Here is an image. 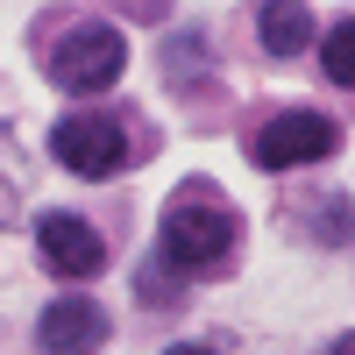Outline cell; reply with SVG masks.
<instances>
[{
    "instance_id": "obj_1",
    "label": "cell",
    "mask_w": 355,
    "mask_h": 355,
    "mask_svg": "<svg viewBox=\"0 0 355 355\" xmlns=\"http://www.w3.org/2000/svg\"><path fill=\"white\" fill-rule=\"evenodd\" d=\"M227 249H234L227 199L214 185H178L171 206H164V227H157V263L171 277H199L214 263H227Z\"/></svg>"
},
{
    "instance_id": "obj_2",
    "label": "cell",
    "mask_w": 355,
    "mask_h": 355,
    "mask_svg": "<svg viewBox=\"0 0 355 355\" xmlns=\"http://www.w3.org/2000/svg\"><path fill=\"white\" fill-rule=\"evenodd\" d=\"M43 71H50V85H64V93H107V85L128 71V43H121V28L85 21V28H64V36L50 43Z\"/></svg>"
},
{
    "instance_id": "obj_3",
    "label": "cell",
    "mask_w": 355,
    "mask_h": 355,
    "mask_svg": "<svg viewBox=\"0 0 355 355\" xmlns=\"http://www.w3.org/2000/svg\"><path fill=\"white\" fill-rule=\"evenodd\" d=\"M50 157L64 171H78V178H114L135 157V142H128V128L114 114H64L50 128Z\"/></svg>"
},
{
    "instance_id": "obj_4",
    "label": "cell",
    "mask_w": 355,
    "mask_h": 355,
    "mask_svg": "<svg viewBox=\"0 0 355 355\" xmlns=\"http://www.w3.org/2000/svg\"><path fill=\"white\" fill-rule=\"evenodd\" d=\"M341 150V128L327 121V114H306V107H291L277 114V121H263L249 135V157L263 171H291V164H320V157H334Z\"/></svg>"
},
{
    "instance_id": "obj_5",
    "label": "cell",
    "mask_w": 355,
    "mask_h": 355,
    "mask_svg": "<svg viewBox=\"0 0 355 355\" xmlns=\"http://www.w3.org/2000/svg\"><path fill=\"white\" fill-rule=\"evenodd\" d=\"M36 249H43V263L57 277H100L107 270V242L78 214H43L36 220Z\"/></svg>"
},
{
    "instance_id": "obj_6",
    "label": "cell",
    "mask_w": 355,
    "mask_h": 355,
    "mask_svg": "<svg viewBox=\"0 0 355 355\" xmlns=\"http://www.w3.org/2000/svg\"><path fill=\"white\" fill-rule=\"evenodd\" d=\"M36 341H43L50 355H93V348L107 341V313H100L93 299H50Z\"/></svg>"
},
{
    "instance_id": "obj_7",
    "label": "cell",
    "mask_w": 355,
    "mask_h": 355,
    "mask_svg": "<svg viewBox=\"0 0 355 355\" xmlns=\"http://www.w3.org/2000/svg\"><path fill=\"white\" fill-rule=\"evenodd\" d=\"M256 28H263V43H270V57H299L313 43V15L306 8H284V0H270V8L256 15Z\"/></svg>"
},
{
    "instance_id": "obj_8",
    "label": "cell",
    "mask_w": 355,
    "mask_h": 355,
    "mask_svg": "<svg viewBox=\"0 0 355 355\" xmlns=\"http://www.w3.org/2000/svg\"><path fill=\"white\" fill-rule=\"evenodd\" d=\"M320 71L355 93V21H334L327 36H320Z\"/></svg>"
},
{
    "instance_id": "obj_9",
    "label": "cell",
    "mask_w": 355,
    "mask_h": 355,
    "mask_svg": "<svg viewBox=\"0 0 355 355\" xmlns=\"http://www.w3.org/2000/svg\"><path fill=\"white\" fill-rule=\"evenodd\" d=\"M348 234H355V206L327 199V206H320V242H348Z\"/></svg>"
},
{
    "instance_id": "obj_10",
    "label": "cell",
    "mask_w": 355,
    "mask_h": 355,
    "mask_svg": "<svg viewBox=\"0 0 355 355\" xmlns=\"http://www.w3.org/2000/svg\"><path fill=\"white\" fill-rule=\"evenodd\" d=\"M164 355H214V348H199V341H178V348H164Z\"/></svg>"
},
{
    "instance_id": "obj_11",
    "label": "cell",
    "mask_w": 355,
    "mask_h": 355,
    "mask_svg": "<svg viewBox=\"0 0 355 355\" xmlns=\"http://www.w3.org/2000/svg\"><path fill=\"white\" fill-rule=\"evenodd\" d=\"M327 355H355V334H341V341H334V348H327Z\"/></svg>"
}]
</instances>
